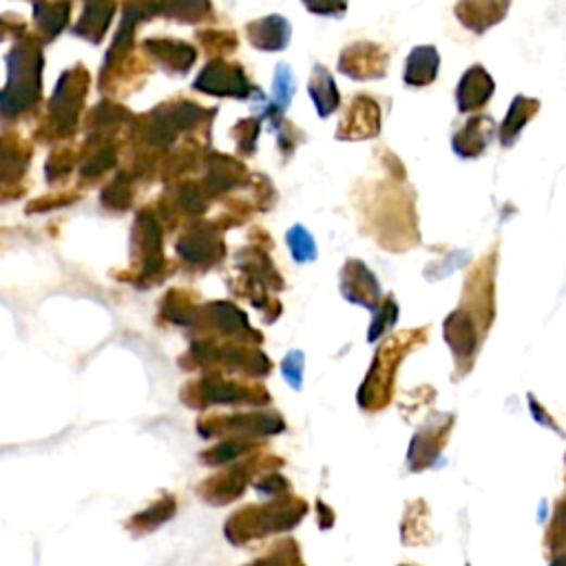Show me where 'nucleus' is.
I'll return each instance as SVG.
<instances>
[{"mask_svg":"<svg viewBox=\"0 0 566 566\" xmlns=\"http://www.w3.org/2000/svg\"><path fill=\"white\" fill-rule=\"evenodd\" d=\"M307 516V502L294 493L271 498L262 505H246L235 512L226 525L224 536L235 546L264 540L268 536L292 531Z\"/></svg>","mask_w":566,"mask_h":566,"instance_id":"obj_1","label":"nucleus"},{"mask_svg":"<svg viewBox=\"0 0 566 566\" xmlns=\"http://www.w3.org/2000/svg\"><path fill=\"white\" fill-rule=\"evenodd\" d=\"M427 335H429L427 328L405 330V332L390 337L379 350H376V356L369 365V372L365 376V381L361 383V390L356 397L361 410L381 412L392 403L399 365L416 348L427 343Z\"/></svg>","mask_w":566,"mask_h":566,"instance_id":"obj_2","label":"nucleus"},{"mask_svg":"<svg viewBox=\"0 0 566 566\" xmlns=\"http://www.w3.org/2000/svg\"><path fill=\"white\" fill-rule=\"evenodd\" d=\"M184 369H204L217 374H241L246 379H262L273 372V361L257 345L217 341V339H196L188 352L179 359Z\"/></svg>","mask_w":566,"mask_h":566,"instance_id":"obj_3","label":"nucleus"},{"mask_svg":"<svg viewBox=\"0 0 566 566\" xmlns=\"http://www.w3.org/2000/svg\"><path fill=\"white\" fill-rule=\"evenodd\" d=\"M181 403L188 410H211V407H266L273 403L271 392L262 383L232 379V376L206 372L200 379L184 383L179 392Z\"/></svg>","mask_w":566,"mask_h":566,"instance_id":"obj_4","label":"nucleus"},{"mask_svg":"<svg viewBox=\"0 0 566 566\" xmlns=\"http://www.w3.org/2000/svg\"><path fill=\"white\" fill-rule=\"evenodd\" d=\"M284 458L262 454V448L246 454L243 458L230 463V467L209 476L198 485V495L211 507H226L230 502L239 500L248 485L253 482L260 474L277 471L284 467Z\"/></svg>","mask_w":566,"mask_h":566,"instance_id":"obj_5","label":"nucleus"},{"mask_svg":"<svg viewBox=\"0 0 566 566\" xmlns=\"http://www.w3.org/2000/svg\"><path fill=\"white\" fill-rule=\"evenodd\" d=\"M286 429V420L273 410H246L235 414L213 412L198 420V431L204 438H253L262 440Z\"/></svg>","mask_w":566,"mask_h":566,"instance_id":"obj_6","label":"nucleus"},{"mask_svg":"<svg viewBox=\"0 0 566 566\" xmlns=\"http://www.w3.org/2000/svg\"><path fill=\"white\" fill-rule=\"evenodd\" d=\"M211 115V111L202 109L196 102H164L158 109H153L144 120H140V124H144L142 138L153 149H166L177 140L179 134L193 131Z\"/></svg>","mask_w":566,"mask_h":566,"instance_id":"obj_7","label":"nucleus"},{"mask_svg":"<svg viewBox=\"0 0 566 566\" xmlns=\"http://www.w3.org/2000/svg\"><path fill=\"white\" fill-rule=\"evenodd\" d=\"M42 53L36 45H21L10 58V87L12 93L0 96V109L5 115H14L38 102L40 96Z\"/></svg>","mask_w":566,"mask_h":566,"instance_id":"obj_8","label":"nucleus"},{"mask_svg":"<svg viewBox=\"0 0 566 566\" xmlns=\"http://www.w3.org/2000/svg\"><path fill=\"white\" fill-rule=\"evenodd\" d=\"M193 330H198L204 339L217 341H237L248 345H260L264 341L262 332L250 326L246 312L228 301H215L200 307Z\"/></svg>","mask_w":566,"mask_h":566,"instance_id":"obj_9","label":"nucleus"},{"mask_svg":"<svg viewBox=\"0 0 566 566\" xmlns=\"http://www.w3.org/2000/svg\"><path fill=\"white\" fill-rule=\"evenodd\" d=\"M89 72L80 65L60 78L49 104L51 138H65L74 134L78 115L85 104V96L89 91Z\"/></svg>","mask_w":566,"mask_h":566,"instance_id":"obj_10","label":"nucleus"},{"mask_svg":"<svg viewBox=\"0 0 566 566\" xmlns=\"http://www.w3.org/2000/svg\"><path fill=\"white\" fill-rule=\"evenodd\" d=\"M131 257L138 268V277L144 286L155 284L164 275V253H162V226L153 211H142L136 217L131 232Z\"/></svg>","mask_w":566,"mask_h":566,"instance_id":"obj_11","label":"nucleus"},{"mask_svg":"<svg viewBox=\"0 0 566 566\" xmlns=\"http://www.w3.org/2000/svg\"><path fill=\"white\" fill-rule=\"evenodd\" d=\"M177 255L196 268H211L226 257V246L219 226L213 222H198L175 243Z\"/></svg>","mask_w":566,"mask_h":566,"instance_id":"obj_12","label":"nucleus"},{"mask_svg":"<svg viewBox=\"0 0 566 566\" xmlns=\"http://www.w3.org/2000/svg\"><path fill=\"white\" fill-rule=\"evenodd\" d=\"M454 420H456L454 414H436L427 420L425 427H420L414 433L407 452V467L412 471L418 474L436 465V461L440 458V454H443L448 445Z\"/></svg>","mask_w":566,"mask_h":566,"instance_id":"obj_13","label":"nucleus"},{"mask_svg":"<svg viewBox=\"0 0 566 566\" xmlns=\"http://www.w3.org/2000/svg\"><path fill=\"white\" fill-rule=\"evenodd\" d=\"M493 268L495 260L487 257L482 260L469 275L465 284V303L461 305L465 312H469L478 328L487 335L493 319H495V301H493Z\"/></svg>","mask_w":566,"mask_h":566,"instance_id":"obj_14","label":"nucleus"},{"mask_svg":"<svg viewBox=\"0 0 566 566\" xmlns=\"http://www.w3.org/2000/svg\"><path fill=\"white\" fill-rule=\"evenodd\" d=\"M443 335H445V341H448V345L454 354L456 372L461 376H465L474 367V359H476L480 343L487 335L478 328V324L474 322L471 314L465 312L463 307L454 310L450 317L445 319Z\"/></svg>","mask_w":566,"mask_h":566,"instance_id":"obj_15","label":"nucleus"},{"mask_svg":"<svg viewBox=\"0 0 566 566\" xmlns=\"http://www.w3.org/2000/svg\"><path fill=\"white\" fill-rule=\"evenodd\" d=\"M193 89H198L206 96L237 98V100H246L250 96V91H253L246 72L239 65H235V62H226L222 58H215L209 62V65L196 78Z\"/></svg>","mask_w":566,"mask_h":566,"instance_id":"obj_16","label":"nucleus"},{"mask_svg":"<svg viewBox=\"0 0 566 566\" xmlns=\"http://www.w3.org/2000/svg\"><path fill=\"white\" fill-rule=\"evenodd\" d=\"M388 65V49L376 42H352L339 55V72L359 83L386 78Z\"/></svg>","mask_w":566,"mask_h":566,"instance_id":"obj_17","label":"nucleus"},{"mask_svg":"<svg viewBox=\"0 0 566 566\" xmlns=\"http://www.w3.org/2000/svg\"><path fill=\"white\" fill-rule=\"evenodd\" d=\"M381 131V109L369 96H356L339 122L337 138L345 142H361L376 138Z\"/></svg>","mask_w":566,"mask_h":566,"instance_id":"obj_18","label":"nucleus"},{"mask_svg":"<svg viewBox=\"0 0 566 566\" xmlns=\"http://www.w3.org/2000/svg\"><path fill=\"white\" fill-rule=\"evenodd\" d=\"M341 294L356 305L374 312L383 301L381 284L361 260H348L341 268Z\"/></svg>","mask_w":566,"mask_h":566,"instance_id":"obj_19","label":"nucleus"},{"mask_svg":"<svg viewBox=\"0 0 566 566\" xmlns=\"http://www.w3.org/2000/svg\"><path fill=\"white\" fill-rule=\"evenodd\" d=\"M142 51L160 65V70L168 76H186L193 70L198 60V49L181 40L168 38H149L142 42Z\"/></svg>","mask_w":566,"mask_h":566,"instance_id":"obj_20","label":"nucleus"},{"mask_svg":"<svg viewBox=\"0 0 566 566\" xmlns=\"http://www.w3.org/2000/svg\"><path fill=\"white\" fill-rule=\"evenodd\" d=\"M204 166H206V177H204L202 186L209 193V198L228 193V191H232V188L248 181V173H246L243 164L230 155L211 151L204 158Z\"/></svg>","mask_w":566,"mask_h":566,"instance_id":"obj_21","label":"nucleus"},{"mask_svg":"<svg viewBox=\"0 0 566 566\" xmlns=\"http://www.w3.org/2000/svg\"><path fill=\"white\" fill-rule=\"evenodd\" d=\"M512 0H458L456 18L476 34H485L505 21Z\"/></svg>","mask_w":566,"mask_h":566,"instance_id":"obj_22","label":"nucleus"},{"mask_svg":"<svg viewBox=\"0 0 566 566\" xmlns=\"http://www.w3.org/2000/svg\"><path fill=\"white\" fill-rule=\"evenodd\" d=\"M495 122L489 115H474L465 122V127L454 136L452 147L458 158L471 160L487 151V147L495 140Z\"/></svg>","mask_w":566,"mask_h":566,"instance_id":"obj_23","label":"nucleus"},{"mask_svg":"<svg viewBox=\"0 0 566 566\" xmlns=\"http://www.w3.org/2000/svg\"><path fill=\"white\" fill-rule=\"evenodd\" d=\"M246 36H248V42L260 51H284L290 45L292 27H290L288 18H284L279 14H271V16L248 23Z\"/></svg>","mask_w":566,"mask_h":566,"instance_id":"obj_24","label":"nucleus"},{"mask_svg":"<svg viewBox=\"0 0 566 566\" xmlns=\"http://www.w3.org/2000/svg\"><path fill=\"white\" fill-rule=\"evenodd\" d=\"M235 266L241 271L243 279H250L255 284L266 286L268 290H281L284 288V279L279 277L275 264L271 262L268 253L260 246H250L243 248L235 257Z\"/></svg>","mask_w":566,"mask_h":566,"instance_id":"obj_25","label":"nucleus"},{"mask_svg":"<svg viewBox=\"0 0 566 566\" xmlns=\"http://www.w3.org/2000/svg\"><path fill=\"white\" fill-rule=\"evenodd\" d=\"M493 91H495V83L489 76V72L480 65L469 67L456 87L458 111L471 113V111L482 109L489 102V98L493 96Z\"/></svg>","mask_w":566,"mask_h":566,"instance_id":"obj_26","label":"nucleus"},{"mask_svg":"<svg viewBox=\"0 0 566 566\" xmlns=\"http://www.w3.org/2000/svg\"><path fill=\"white\" fill-rule=\"evenodd\" d=\"M177 514V500L171 493H162L158 500H153L144 512L134 514L124 527L134 536H147L166 525Z\"/></svg>","mask_w":566,"mask_h":566,"instance_id":"obj_27","label":"nucleus"},{"mask_svg":"<svg viewBox=\"0 0 566 566\" xmlns=\"http://www.w3.org/2000/svg\"><path fill=\"white\" fill-rule=\"evenodd\" d=\"M538 111H540V100L527 98V96H516L512 106H510V113H507L505 122H502L500 129H498L500 144L505 147V149L514 147L518 142L523 129L536 117Z\"/></svg>","mask_w":566,"mask_h":566,"instance_id":"obj_28","label":"nucleus"},{"mask_svg":"<svg viewBox=\"0 0 566 566\" xmlns=\"http://www.w3.org/2000/svg\"><path fill=\"white\" fill-rule=\"evenodd\" d=\"M438 70H440V55L436 47L420 45L412 49V53L407 55L403 80L407 87H427L436 80Z\"/></svg>","mask_w":566,"mask_h":566,"instance_id":"obj_29","label":"nucleus"},{"mask_svg":"<svg viewBox=\"0 0 566 566\" xmlns=\"http://www.w3.org/2000/svg\"><path fill=\"white\" fill-rule=\"evenodd\" d=\"M307 93H310L314 106H317L319 117H330L341 104V93H339V87L335 83V76L324 65L312 67Z\"/></svg>","mask_w":566,"mask_h":566,"instance_id":"obj_30","label":"nucleus"},{"mask_svg":"<svg viewBox=\"0 0 566 566\" xmlns=\"http://www.w3.org/2000/svg\"><path fill=\"white\" fill-rule=\"evenodd\" d=\"M115 0H87L85 12L76 25V34L89 42H100L113 21Z\"/></svg>","mask_w":566,"mask_h":566,"instance_id":"obj_31","label":"nucleus"},{"mask_svg":"<svg viewBox=\"0 0 566 566\" xmlns=\"http://www.w3.org/2000/svg\"><path fill=\"white\" fill-rule=\"evenodd\" d=\"M29 164V147L16 136L0 138V186H14Z\"/></svg>","mask_w":566,"mask_h":566,"instance_id":"obj_32","label":"nucleus"},{"mask_svg":"<svg viewBox=\"0 0 566 566\" xmlns=\"http://www.w3.org/2000/svg\"><path fill=\"white\" fill-rule=\"evenodd\" d=\"M262 445H264L262 440H253V438H222L219 443L211 445L200 454V461L206 467H222L243 458L250 452L260 450Z\"/></svg>","mask_w":566,"mask_h":566,"instance_id":"obj_33","label":"nucleus"},{"mask_svg":"<svg viewBox=\"0 0 566 566\" xmlns=\"http://www.w3.org/2000/svg\"><path fill=\"white\" fill-rule=\"evenodd\" d=\"M198 310L200 307L196 305V299L186 290H171L162 299V305H160L162 319L173 326H181V328H193Z\"/></svg>","mask_w":566,"mask_h":566,"instance_id":"obj_34","label":"nucleus"},{"mask_svg":"<svg viewBox=\"0 0 566 566\" xmlns=\"http://www.w3.org/2000/svg\"><path fill=\"white\" fill-rule=\"evenodd\" d=\"M160 14L177 23L200 25L213 16V3L211 0H160Z\"/></svg>","mask_w":566,"mask_h":566,"instance_id":"obj_35","label":"nucleus"},{"mask_svg":"<svg viewBox=\"0 0 566 566\" xmlns=\"http://www.w3.org/2000/svg\"><path fill=\"white\" fill-rule=\"evenodd\" d=\"M243 566H305L303 555H301V546L294 538H286L275 542L266 555L257 557L255 562L243 564Z\"/></svg>","mask_w":566,"mask_h":566,"instance_id":"obj_36","label":"nucleus"},{"mask_svg":"<svg viewBox=\"0 0 566 566\" xmlns=\"http://www.w3.org/2000/svg\"><path fill=\"white\" fill-rule=\"evenodd\" d=\"M429 520V512L423 500L412 502L405 512V520H403V542L405 544H427L429 540L425 538L427 533H431L429 525H425Z\"/></svg>","mask_w":566,"mask_h":566,"instance_id":"obj_37","label":"nucleus"},{"mask_svg":"<svg viewBox=\"0 0 566 566\" xmlns=\"http://www.w3.org/2000/svg\"><path fill=\"white\" fill-rule=\"evenodd\" d=\"M36 23L47 38L58 36L70 23V3H38Z\"/></svg>","mask_w":566,"mask_h":566,"instance_id":"obj_38","label":"nucleus"},{"mask_svg":"<svg viewBox=\"0 0 566 566\" xmlns=\"http://www.w3.org/2000/svg\"><path fill=\"white\" fill-rule=\"evenodd\" d=\"M209 193L204 191L202 181H188L181 184L175 193V209L188 213V215H202L209 209Z\"/></svg>","mask_w":566,"mask_h":566,"instance_id":"obj_39","label":"nucleus"},{"mask_svg":"<svg viewBox=\"0 0 566 566\" xmlns=\"http://www.w3.org/2000/svg\"><path fill=\"white\" fill-rule=\"evenodd\" d=\"M286 241L292 253V260L297 264H310L317 260V243H314V237L310 235V230L301 224H294L288 232H286Z\"/></svg>","mask_w":566,"mask_h":566,"instance_id":"obj_40","label":"nucleus"},{"mask_svg":"<svg viewBox=\"0 0 566 566\" xmlns=\"http://www.w3.org/2000/svg\"><path fill=\"white\" fill-rule=\"evenodd\" d=\"M297 83H294V74L290 70V65H284L279 62L277 70H275V83H273V100L268 102L277 113H286L292 96H294Z\"/></svg>","mask_w":566,"mask_h":566,"instance_id":"obj_41","label":"nucleus"},{"mask_svg":"<svg viewBox=\"0 0 566 566\" xmlns=\"http://www.w3.org/2000/svg\"><path fill=\"white\" fill-rule=\"evenodd\" d=\"M397 322H399V305L392 297H388L379 303V307L374 310V317H372V324L367 330V341L369 343L379 341L388 330L394 328Z\"/></svg>","mask_w":566,"mask_h":566,"instance_id":"obj_42","label":"nucleus"},{"mask_svg":"<svg viewBox=\"0 0 566 566\" xmlns=\"http://www.w3.org/2000/svg\"><path fill=\"white\" fill-rule=\"evenodd\" d=\"M131 200H134V188H131V179L127 173H120L102 191L104 209L124 211L131 206Z\"/></svg>","mask_w":566,"mask_h":566,"instance_id":"obj_43","label":"nucleus"},{"mask_svg":"<svg viewBox=\"0 0 566 566\" xmlns=\"http://www.w3.org/2000/svg\"><path fill=\"white\" fill-rule=\"evenodd\" d=\"M260 134H262V120L260 117H243V120H239L235 124L232 131H230L239 153H243V155H253L255 153Z\"/></svg>","mask_w":566,"mask_h":566,"instance_id":"obj_44","label":"nucleus"},{"mask_svg":"<svg viewBox=\"0 0 566 566\" xmlns=\"http://www.w3.org/2000/svg\"><path fill=\"white\" fill-rule=\"evenodd\" d=\"M198 40L204 45V49L213 55H226L237 49V36L228 29H202L198 32Z\"/></svg>","mask_w":566,"mask_h":566,"instance_id":"obj_45","label":"nucleus"},{"mask_svg":"<svg viewBox=\"0 0 566 566\" xmlns=\"http://www.w3.org/2000/svg\"><path fill=\"white\" fill-rule=\"evenodd\" d=\"M253 487H255L262 495H268V498H279V495L292 493V485L288 482V478L281 476V474H277V471L260 474V476L253 480Z\"/></svg>","mask_w":566,"mask_h":566,"instance_id":"obj_46","label":"nucleus"},{"mask_svg":"<svg viewBox=\"0 0 566 566\" xmlns=\"http://www.w3.org/2000/svg\"><path fill=\"white\" fill-rule=\"evenodd\" d=\"M467 262H469V253H467V250H463V253H452L450 257H443V262H431V264L425 268V277H427L429 281L450 277L454 271L463 268Z\"/></svg>","mask_w":566,"mask_h":566,"instance_id":"obj_47","label":"nucleus"},{"mask_svg":"<svg viewBox=\"0 0 566 566\" xmlns=\"http://www.w3.org/2000/svg\"><path fill=\"white\" fill-rule=\"evenodd\" d=\"M303 5L310 14L330 16V18H341L348 12L345 0H303Z\"/></svg>","mask_w":566,"mask_h":566,"instance_id":"obj_48","label":"nucleus"},{"mask_svg":"<svg viewBox=\"0 0 566 566\" xmlns=\"http://www.w3.org/2000/svg\"><path fill=\"white\" fill-rule=\"evenodd\" d=\"M303 361H305L303 352L292 350V352L284 359V363H281L286 381H288L294 390H299L301 383H303Z\"/></svg>","mask_w":566,"mask_h":566,"instance_id":"obj_49","label":"nucleus"},{"mask_svg":"<svg viewBox=\"0 0 566 566\" xmlns=\"http://www.w3.org/2000/svg\"><path fill=\"white\" fill-rule=\"evenodd\" d=\"M275 131H277V136H279V149H281V153L286 151L288 155L290 153H294V149H297V144L301 142V134L303 131H299L297 127H294V124L292 122H288L286 117L277 124V127H275Z\"/></svg>","mask_w":566,"mask_h":566,"instance_id":"obj_50","label":"nucleus"},{"mask_svg":"<svg viewBox=\"0 0 566 566\" xmlns=\"http://www.w3.org/2000/svg\"><path fill=\"white\" fill-rule=\"evenodd\" d=\"M562 510H564V502L557 500L555 516H553V523H551L549 533H546V544L551 546L553 553L562 551V546H564V512Z\"/></svg>","mask_w":566,"mask_h":566,"instance_id":"obj_51","label":"nucleus"},{"mask_svg":"<svg viewBox=\"0 0 566 566\" xmlns=\"http://www.w3.org/2000/svg\"><path fill=\"white\" fill-rule=\"evenodd\" d=\"M74 162H76V160H74V155H72L67 149L55 153V155L49 160V166H47L49 179H58L60 175H67V173L72 171Z\"/></svg>","mask_w":566,"mask_h":566,"instance_id":"obj_52","label":"nucleus"},{"mask_svg":"<svg viewBox=\"0 0 566 566\" xmlns=\"http://www.w3.org/2000/svg\"><path fill=\"white\" fill-rule=\"evenodd\" d=\"M551 566H564V555H559V557H555L553 562H551Z\"/></svg>","mask_w":566,"mask_h":566,"instance_id":"obj_53","label":"nucleus"},{"mask_svg":"<svg viewBox=\"0 0 566 566\" xmlns=\"http://www.w3.org/2000/svg\"><path fill=\"white\" fill-rule=\"evenodd\" d=\"M401 566H412V564H401Z\"/></svg>","mask_w":566,"mask_h":566,"instance_id":"obj_54","label":"nucleus"}]
</instances>
